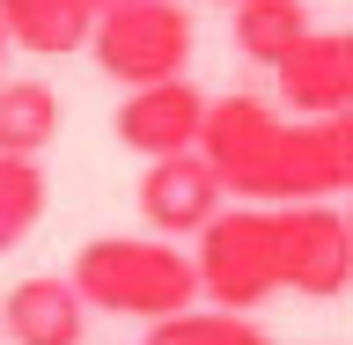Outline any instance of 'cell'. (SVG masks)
<instances>
[{
	"mask_svg": "<svg viewBox=\"0 0 353 345\" xmlns=\"http://www.w3.org/2000/svg\"><path fill=\"white\" fill-rule=\"evenodd\" d=\"M199 154L214 162L228 198H250V206L346 198L353 191V110L280 118L265 96H214Z\"/></svg>",
	"mask_w": 353,
	"mask_h": 345,
	"instance_id": "6da1fadb",
	"label": "cell"
},
{
	"mask_svg": "<svg viewBox=\"0 0 353 345\" xmlns=\"http://www.w3.org/2000/svg\"><path fill=\"white\" fill-rule=\"evenodd\" d=\"M66 280L81 286V302L96 316H176V309L199 302V264L192 250H176L170 236H88L74 250V272Z\"/></svg>",
	"mask_w": 353,
	"mask_h": 345,
	"instance_id": "7a4b0ae2",
	"label": "cell"
},
{
	"mask_svg": "<svg viewBox=\"0 0 353 345\" xmlns=\"http://www.w3.org/2000/svg\"><path fill=\"white\" fill-rule=\"evenodd\" d=\"M199 302L221 309H265L280 294V228H272V206H221L206 228H199Z\"/></svg>",
	"mask_w": 353,
	"mask_h": 345,
	"instance_id": "3957f363",
	"label": "cell"
},
{
	"mask_svg": "<svg viewBox=\"0 0 353 345\" xmlns=\"http://www.w3.org/2000/svg\"><path fill=\"white\" fill-rule=\"evenodd\" d=\"M88 52L118 88H148L192 66V8L184 0H103Z\"/></svg>",
	"mask_w": 353,
	"mask_h": 345,
	"instance_id": "277c9868",
	"label": "cell"
},
{
	"mask_svg": "<svg viewBox=\"0 0 353 345\" xmlns=\"http://www.w3.org/2000/svg\"><path fill=\"white\" fill-rule=\"evenodd\" d=\"M272 228H280V294L339 302L353 286L346 206H331V198H294V206H272Z\"/></svg>",
	"mask_w": 353,
	"mask_h": 345,
	"instance_id": "5b68a950",
	"label": "cell"
},
{
	"mask_svg": "<svg viewBox=\"0 0 353 345\" xmlns=\"http://www.w3.org/2000/svg\"><path fill=\"white\" fill-rule=\"evenodd\" d=\"M206 103H214V96H206L199 81L170 74V81L125 88L110 132H118V147L140 154V162H154V154H184V147H199V132H206Z\"/></svg>",
	"mask_w": 353,
	"mask_h": 345,
	"instance_id": "8992f818",
	"label": "cell"
},
{
	"mask_svg": "<svg viewBox=\"0 0 353 345\" xmlns=\"http://www.w3.org/2000/svg\"><path fill=\"white\" fill-rule=\"evenodd\" d=\"M221 206H228V184L214 176V162H206L199 147H184V154H154L148 176H140V220H148L154 236H170V242L199 236Z\"/></svg>",
	"mask_w": 353,
	"mask_h": 345,
	"instance_id": "52a82bcc",
	"label": "cell"
},
{
	"mask_svg": "<svg viewBox=\"0 0 353 345\" xmlns=\"http://www.w3.org/2000/svg\"><path fill=\"white\" fill-rule=\"evenodd\" d=\"M287 118H331L353 110V30H309L280 66H272Z\"/></svg>",
	"mask_w": 353,
	"mask_h": 345,
	"instance_id": "ba28073f",
	"label": "cell"
},
{
	"mask_svg": "<svg viewBox=\"0 0 353 345\" xmlns=\"http://www.w3.org/2000/svg\"><path fill=\"white\" fill-rule=\"evenodd\" d=\"M88 316H96V309L81 302V286L66 280V272H37V280H15L0 294V331H8V345H81Z\"/></svg>",
	"mask_w": 353,
	"mask_h": 345,
	"instance_id": "9c48e42d",
	"label": "cell"
},
{
	"mask_svg": "<svg viewBox=\"0 0 353 345\" xmlns=\"http://www.w3.org/2000/svg\"><path fill=\"white\" fill-rule=\"evenodd\" d=\"M103 15V0H0V22L22 52L37 59H66V52H88V30Z\"/></svg>",
	"mask_w": 353,
	"mask_h": 345,
	"instance_id": "30bf717a",
	"label": "cell"
},
{
	"mask_svg": "<svg viewBox=\"0 0 353 345\" xmlns=\"http://www.w3.org/2000/svg\"><path fill=\"white\" fill-rule=\"evenodd\" d=\"M228 37L250 66H280L309 37V0H236L228 8Z\"/></svg>",
	"mask_w": 353,
	"mask_h": 345,
	"instance_id": "8fae6325",
	"label": "cell"
},
{
	"mask_svg": "<svg viewBox=\"0 0 353 345\" xmlns=\"http://www.w3.org/2000/svg\"><path fill=\"white\" fill-rule=\"evenodd\" d=\"M59 140V88L37 74L0 81V154H44Z\"/></svg>",
	"mask_w": 353,
	"mask_h": 345,
	"instance_id": "7c38bea8",
	"label": "cell"
},
{
	"mask_svg": "<svg viewBox=\"0 0 353 345\" xmlns=\"http://www.w3.org/2000/svg\"><path fill=\"white\" fill-rule=\"evenodd\" d=\"M140 345H272V331L250 309H221V302L199 309L192 302V309H176V316H154Z\"/></svg>",
	"mask_w": 353,
	"mask_h": 345,
	"instance_id": "4fadbf2b",
	"label": "cell"
},
{
	"mask_svg": "<svg viewBox=\"0 0 353 345\" xmlns=\"http://www.w3.org/2000/svg\"><path fill=\"white\" fill-rule=\"evenodd\" d=\"M44 206H52V184H44V154H0V258L15 242L37 236Z\"/></svg>",
	"mask_w": 353,
	"mask_h": 345,
	"instance_id": "5bb4252c",
	"label": "cell"
},
{
	"mask_svg": "<svg viewBox=\"0 0 353 345\" xmlns=\"http://www.w3.org/2000/svg\"><path fill=\"white\" fill-rule=\"evenodd\" d=\"M8 44H15V37H8V22H0V59H8Z\"/></svg>",
	"mask_w": 353,
	"mask_h": 345,
	"instance_id": "9a60e30c",
	"label": "cell"
},
{
	"mask_svg": "<svg viewBox=\"0 0 353 345\" xmlns=\"http://www.w3.org/2000/svg\"><path fill=\"white\" fill-rule=\"evenodd\" d=\"M346 228H353V191H346Z\"/></svg>",
	"mask_w": 353,
	"mask_h": 345,
	"instance_id": "2e32d148",
	"label": "cell"
},
{
	"mask_svg": "<svg viewBox=\"0 0 353 345\" xmlns=\"http://www.w3.org/2000/svg\"><path fill=\"white\" fill-rule=\"evenodd\" d=\"M228 8H236V0H228Z\"/></svg>",
	"mask_w": 353,
	"mask_h": 345,
	"instance_id": "e0dca14e",
	"label": "cell"
}]
</instances>
